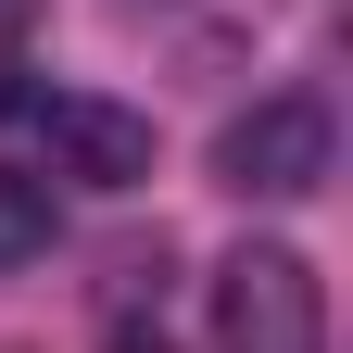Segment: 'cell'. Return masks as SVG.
Masks as SVG:
<instances>
[{"mask_svg": "<svg viewBox=\"0 0 353 353\" xmlns=\"http://www.w3.org/2000/svg\"><path fill=\"white\" fill-rule=\"evenodd\" d=\"M214 353H328V290L290 240H240L214 265Z\"/></svg>", "mask_w": 353, "mask_h": 353, "instance_id": "1", "label": "cell"}, {"mask_svg": "<svg viewBox=\"0 0 353 353\" xmlns=\"http://www.w3.org/2000/svg\"><path fill=\"white\" fill-rule=\"evenodd\" d=\"M328 164H341V126H328L316 88H265L228 139H214V176L240 202H303V190H328Z\"/></svg>", "mask_w": 353, "mask_h": 353, "instance_id": "2", "label": "cell"}, {"mask_svg": "<svg viewBox=\"0 0 353 353\" xmlns=\"http://www.w3.org/2000/svg\"><path fill=\"white\" fill-rule=\"evenodd\" d=\"M38 176H76V190H139L152 176V114L101 101V88H51L38 101Z\"/></svg>", "mask_w": 353, "mask_h": 353, "instance_id": "3", "label": "cell"}, {"mask_svg": "<svg viewBox=\"0 0 353 353\" xmlns=\"http://www.w3.org/2000/svg\"><path fill=\"white\" fill-rule=\"evenodd\" d=\"M126 26H152L164 51H240L265 26V0H126Z\"/></svg>", "mask_w": 353, "mask_h": 353, "instance_id": "4", "label": "cell"}, {"mask_svg": "<svg viewBox=\"0 0 353 353\" xmlns=\"http://www.w3.org/2000/svg\"><path fill=\"white\" fill-rule=\"evenodd\" d=\"M51 240H63V190L26 176V164H0V265H38Z\"/></svg>", "mask_w": 353, "mask_h": 353, "instance_id": "5", "label": "cell"}, {"mask_svg": "<svg viewBox=\"0 0 353 353\" xmlns=\"http://www.w3.org/2000/svg\"><path fill=\"white\" fill-rule=\"evenodd\" d=\"M38 13H51V0H0V63H13L26 38H38Z\"/></svg>", "mask_w": 353, "mask_h": 353, "instance_id": "6", "label": "cell"}, {"mask_svg": "<svg viewBox=\"0 0 353 353\" xmlns=\"http://www.w3.org/2000/svg\"><path fill=\"white\" fill-rule=\"evenodd\" d=\"M114 353H164V341H152V328H126V341H114Z\"/></svg>", "mask_w": 353, "mask_h": 353, "instance_id": "7", "label": "cell"}]
</instances>
